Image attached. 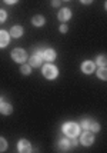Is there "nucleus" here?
I'll use <instances>...</instances> for the list:
<instances>
[{"mask_svg": "<svg viewBox=\"0 0 107 153\" xmlns=\"http://www.w3.org/2000/svg\"><path fill=\"white\" fill-rule=\"evenodd\" d=\"M61 130H63V133L66 134L67 137H76V136H79L80 133V125H77V123H74V122H67L63 125L61 127Z\"/></svg>", "mask_w": 107, "mask_h": 153, "instance_id": "nucleus-1", "label": "nucleus"}, {"mask_svg": "<svg viewBox=\"0 0 107 153\" xmlns=\"http://www.w3.org/2000/svg\"><path fill=\"white\" fill-rule=\"evenodd\" d=\"M41 72H43V76L49 80H53L57 77V74H59V70H57V67L54 66V65H50V63H46L43 69H41Z\"/></svg>", "mask_w": 107, "mask_h": 153, "instance_id": "nucleus-2", "label": "nucleus"}, {"mask_svg": "<svg viewBox=\"0 0 107 153\" xmlns=\"http://www.w3.org/2000/svg\"><path fill=\"white\" fill-rule=\"evenodd\" d=\"M12 59H13L16 63H24L27 60L26 50H23V49H14L13 52H12Z\"/></svg>", "mask_w": 107, "mask_h": 153, "instance_id": "nucleus-3", "label": "nucleus"}, {"mask_svg": "<svg viewBox=\"0 0 107 153\" xmlns=\"http://www.w3.org/2000/svg\"><path fill=\"white\" fill-rule=\"evenodd\" d=\"M94 142V136H93V132L87 130V132H83L80 136V143L83 146H92Z\"/></svg>", "mask_w": 107, "mask_h": 153, "instance_id": "nucleus-4", "label": "nucleus"}, {"mask_svg": "<svg viewBox=\"0 0 107 153\" xmlns=\"http://www.w3.org/2000/svg\"><path fill=\"white\" fill-rule=\"evenodd\" d=\"M56 56H57V54H56V50H54V49H46V50L41 52V59L46 60L47 63L56 60Z\"/></svg>", "mask_w": 107, "mask_h": 153, "instance_id": "nucleus-5", "label": "nucleus"}, {"mask_svg": "<svg viewBox=\"0 0 107 153\" xmlns=\"http://www.w3.org/2000/svg\"><path fill=\"white\" fill-rule=\"evenodd\" d=\"M17 150L20 153H29L32 152V145L27 139H21L19 143H17Z\"/></svg>", "mask_w": 107, "mask_h": 153, "instance_id": "nucleus-6", "label": "nucleus"}, {"mask_svg": "<svg viewBox=\"0 0 107 153\" xmlns=\"http://www.w3.org/2000/svg\"><path fill=\"white\" fill-rule=\"evenodd\" d=\"M94 69H96V65H94V62H92V60H86V62L81 63V72L83 73L92 74L94 72Z\"/></svg>", "mask_w": 107, "mask_h": 153, "instance_id": "nucleus-7", "label": "nucleus"}, {"mask_svg": "<svg viewBox=\"0 0 107 153\" xmlns=\"http://www.w3.org/2000/svg\"><path fill=\"white\" fill-rule=\"evenodd\" d=\"M13 112V107L10 103H7V102H3V100H0V113L4 114V116H9V114H12Z\"/></svg>", "mask_w": 107, "mask_h": 153, "instance_id": "nucleus-8", "label": "nucleus"}, {"mask_svg": "<svg viewBox=\"0 0 107 153\" xmlns=\"http://www.w3.org/2000/svg\"><path fill=\"white\" fill-rule=\"evenodd\" d=\"M70 17H72V12H70V9H67V7L61 9L60 12L57 13V19L60 20V22H67V20H70Z\"/></svg>", "mask_w": 107, "mask_h": 153, "instance_id": "nucleus-9", "label": "nucleus"}, {"mask_svg": "<svg viewBox=\"0 0 107 153\" xmlns=\"http://www.w3.org/2000/svg\"><path fill=\"white\" fill-rule=\"evenodd\" d=\"M41 62H43V59H41L40 54H37V53H34L32 57H29V65H30L32 67L41 66Z\"/></svg>", "mask_w": 107, "mask_h": 153, "instance_id": "nucleus-10", "label": "nucleus"}, {"mask_svg": "<svg viewBox=\"0 0 107 153\" xmlns=\"http://www.w3.org/2000/svg\"><path fill=\"white\" fill-rule=\"evenodd\" d=\"M10 42V34L7 33L6 30H0V49L6 47Z\"/></svg>", "mask_w": 107, "mask_h": 153, "instance_id": "nucleus-11", "label": "nucleus"}, {"mask_svg": "<svg viewBox=\"0 0 107 153\" xmlns=\"http://www.w3.org/2000/svg\"><path fill=\"white\" fill-rule=\"evenodd\" d=\"M32 23H33V26H36V27H41L46 23V19H44V16H41V14H36V16H33V19H32Z\"/></svg>", "mask_w": 107, "mask_h": 153, "instance_id": "nucleus-12", "label": "nucleus"}, {"mask_svg": "<svg viewBox=\"0 0 107 153\" xmlns=\"http://www.w3.org/2000/svg\"><path fill=\"white\" fill-rule=\"evenodd\" d=\"M9 34H10L12 37H14V39H19V37H21V34H23V27L21 26H13Z\"/></svg>", "mask_w": 107, "mask_h": 153, "instance_id": "nucleus-13", "label": "nucleus"}, {"mask_svg": "<svg viewBox=\"0 0 107 153\" xmlns=\"http://www.w3.org/2000/svg\"><path fill=\"white\" fill-rule=\"evenodd\" d=\"M70 140L69 139H61L60 142H59V150H61V152H69L70 150Z\"/></svg>", "mask_w": 107, "mask_h": 153, "instance_id": "nucleus-14", "label": "nucleus"}, {"mask_svg": "<svg viewBox=\"0 0 107 153\" xmlns=\"http://www.w3.org/2000/svg\"><path fill=\"white\" fill-rule=\"evenodd\" d=\"M97 76H99L101 80H107V69H106V66H100V69L97 70Z\"/></svg>", "mask_w": 107, "mask_h": 153, "instance_id": "nucleus-15", "label": "nucleus"}, {"mask_svg": "<svg viewBox=\"0 0 107 153\" xmlns=\"http://www.w3.org/2000/svg\"><path fill=\"white\" fill-rule=\"evenodd\" d=\"M96 63L99 65V66H106V63H107V57L104 56V54H100L97 59H96Z\"/></svg>", "mask_w": 107, "mask_h": 153, "instance_id": "nucleus-16", "label": "nucleus"}, {"mask_svg": "<svg viewBox=\"0 0 107 153\" xmlns=\"http://www.w3.org/2000/svg\"><path fill=\"white\" fill-rule=\"evenodd\" d=\"M20 72H21V74H30L32 73V66L30 65H23L20 67Z\"/></svg>", "mask_w": 107, "mask_h": 153, "instance_id": "nucleus-17", "label": "nucleus"}, {"mask_svg": "<svg viewBox=\"0 0 107 153\" xmlns=\"http://www.w3.org/2000/svg\"><path fill=\"white\" fill-rule=\"evenodd\" d=\"M6 150H7V142H6L4 137H1V136H0V153L6 152Z\"/></svg>", "mask_w": 107, "mask_h": 153, "instance_id": "nucleus-18", "label": "nucleus"}, {"mask_svg": "<svg viewBox=\"0 0 107 153\" xmlns=\"http://www.w3.org/2000/svg\"><path fill=\"white\" fill-rule=\"evenodd\" d=\"M89 130H90V132H99V130H100V125L93 120L92 125H90V127H89Z\"/></svg>", "mask_w": 107, "mask_h": 153, "instance_id": "nucleus-19", "label": "nucleus"}, {"mask_svg": "<svg viewBox=\"0 0 107 153\" xmlns=\"http://www.w3.org/2000/svg\"><path fill=\"white\" fill-rule=\"evenodd\" d=\"M92 122H93L92 119H84V120H81L80 126L83 127V129H86V130H89V127H90V125H92Z\"/></svg>", "mask_w": 107, "mask_h": 153, "instance_id": "nucleus-20", "label": "nucleus"}, {"mask_svg": "<svg viewBox=\"0 0 107 153\" xmlns=\"http://www.w3.org/2000/svg\"><path fill=\"white\" fill-rule=\"evenodd\" d=\"M7 19V13L6 10H3V9H0V23H4Z\"/></svg>", "mask_w": 107, "mask_h": 153, "instance_id": "nucleus-21", "label": "nucleus"}, {"mask_svg": "<svg viewBox=\"0 0 107 153\" xmlns=\"http://www.w3.org/2000/svg\"><path fill=\"white\" fill-rule=\"evenodd\" d=\"M67 30H69V27H67V25H64V23H63V25L60 26V32H61V33H66Z\"/></svg>", "mask_w": 107, "mask_h": 153, "instance_id": "nucleus-22", "label": "nucleus"}, {"mask_svg": "<svg viewBox=\"0 0 107 153\" xmlns=\"http://www.w3.org/2000/svg\"><path fill=\"white\" fill-rule=\"evenodd\" d=\"M52 6H53V7H59V6H60V0H53V1H52Z\"/></svg>", "mask_w": 107, "mask_h": 153, "instance_id": "nucleus-23", "label": "nucleus"}, {"mask_svg": "<svg viewBox=\"0 0 107 153\" xmlns=\"http://www.w3.org/2000/svg\"><path fill=\"white\" fill-rule=\"evenodd\" d=\"M17 1H19V0H4V3H7V4H10V6H12V4H16Z\"/></svg>", "mask_w": 107, "mask_h": 153, "instance_id": "nucleus-24", "label": "nucleus"}, {"mask_svg": "<svg viewBox=\"0 0 107 153\" xmlns=\"http://www.w3.org/2000/svg\"><path fill=\"white\" fill-rule=\"evenodd\" d=\"M80 1L83 3V4H90V3H92L93 0H80Z\"/></svg>", "mask_w": 107, "mask_h": 153, "instance_id": "nucleus-25", "label": "nucleus"}, {"mask_svg": "<svg viewBox=\"0 0 107 153\" xmlns=\"http://www.w3.org/2000/svg\"><path fill=\"white\" fill-rule=\"evenodd\" d=\"M61 1H69V0H61Z\"/></svg>", "mask_w": 107, "mask_h": 153, "instance_id": "nucleus-26", "label": "nucleus"}]
</instances>
